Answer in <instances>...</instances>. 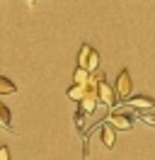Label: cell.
<instances>
[{
    "instance_id": "1",
    "label": "cell",
    "mask_w": 155,
    "mask_h": 160,
    "mask_svg": "<svg viewBox=\"0 0 155 160\" xmlns=\"http://www.w3.org/2000/svg\"><path fill=\"white\" fill-rule=\"evenodd\" d=\"M97 66H99V53H97L92 46L82 44L80 51H78V68H85L87 73H95Z\"/></svg>"
},
{
    "instance_id": "2",
    "label": "cell",
    "mask_w": 155,
    "mask_h": 160,
    "mask_svg": "<svg viewBox=\"0 0 155 160\" xmlns=\"http://www.w3.org/2000/svg\"><path fill=\"white\" fill-rule=\"evenodd\" d=\"M97 97H99V102H104L107 107H114L116 104V92H114V88L104 80L102 73H97Z\"/></svg>"
},
{
    "instance_id": "3",
    "label": "cell",
    "mask_w": 155,
    "mask_h": 160,
    "mask_svg": "<svg viewBox=\"0 0 155 160\" xmlns=\"http://www.w3.org/2000/svg\"><path fill=\"white\" fill-rule=\"evenodd\" d=\"M131 75H128V70H121L119 73V78H116V100H128V95H131Z\"/></svg>"
},
{
    "instance_id": "4",
    "label": "cell",
    "mask_w": 155,
    "mask_h": 160,
    "mask_svg": "<svg viewBox=\"0 0 155 160\" xmlns=\"http://www.w3.org/2000/svg\"><path fill=\"white\" fill-rule=\"evenodd\" d=\"M131 109H150L155 107V100L153 97H131V100H124Z\"/></svg>"
},
{
    "instance_id": "5",
    "label": "cell",
    "mask_w": 155,
    "mask_h": 160,
    "mask_svg": "<svg viewBox=\"0 0 155 160\" xmlns=\"http://www.w3.org/2000/svg\"><path fill=\"white\" fill-rule=\"evenodd\" d=\"M109 124H112L114 129H124V131L131 129V119H128L126 114H121V112H114V114L109 117Z\"/></svg>"
},
{
    "instance_id": "6",
    "label": "cell",
    "mask_w": 155,
    "mask_h": 160,
    "mask_svg": "<svg viewBox=\"0 0 155 160\" xmlns=\"http://www.w3.org/2000/svg\"><path fill=\"white\" fill-rule=\"evenodd\" d=\"M90 78H92V75H90ZM87 85H90V80H87V82H75V85L68 90V97H70V100H78V102H80V97H82V95L87 92Z\"/></svg>"
},
{
    "instance_id": "7",
    "label": "cell",
    "mask_w": 155,
    "mask_h": 160,
    "mask_svg": "<svg viewBox=\"0 0 155 160\" xmlns=\"http://www.w3.org/2000/svg\"><path fill=\"white\" fill-rule=\"evenodd\" d=\"M102 143H104L107 148L114 146V126H112V124H104V126H102Z\"/></svg>"
},
{
    "instance_id": "8",
    "label": "cell",
    "mask_w": 155,
    "mask_h": 160,
    "mask_svg": "<svg viewBox=\"0 0 155 160\" xmlns=\"http://www.w3.org/2000/svg\"><path fill=\"white\" fill-rule=\"evenodd\" d=\"M17 88H15V82H10L8 78H2L0 75V95H15Z\"/></svg>"
},
{
    "instance_id": "9",
    "label": "cell",
    "mask_w": 155,
    "mask_h": 160,
    "mask_svg": "<svg viewBox=\"0 0 155 160\" xmlns=\"http://www.w3.org/2000/svg\"><path fill=\"white\" fill-rule=\"evenodd\" d=\"M10 124H12V117H10V109L0 102V126H5V129H10Z\"/></svg>"
},
{
    "instance_id": "10",
    "label": "cell",
    "mask_w": 155,
    "mask_h": 160,
    "mask_svg": "<svg viewBox=\"0 0 155 160\" xmlns=\"http://www.w3.org/2000/svg\"><path fill=\"white\" fill-rule=\"evenodd\" d=\"M90 75H92V73H87L85 68H78V70H75V82H87V80H90Z\"/></svg>"
},
{
    "instance_id": "11",
    "label": "cell",
    "mask_w": 155,
    "mask_h": 160,
    "mask_svg": "<svg viewBox=\"0 0 155 160\" xmlns=\"http://www.w3.org/2000/svg\"><path fill=\"white\" fill-rule=\"evenodd\" d=\"M0 160H10V148L8 146H0Z\"/></svg>"
},
{
    "instance_id": "12",
    "label": "cell",
    "mask_w": 155,
    "mask_h": 160,
    "mask_svg": "<svg viewBox=\"0 0 155 160\" xmlns=\"http://www.w3.org/2000/svg\"><path fill=\"white\" fill-rule=\"evenodd\" d=\"M150 124H155V119H150Z\"/></svg>"
},
{
    "instance_id": "13",
    "label": "cell",
    "mask_w": 155,
    "mask_h": 160,
    "mask_svg": "<svg viewBox=\"0 0 155 160\" xmlns=\"http://www.w3.org/2000/svg\"><path fill=\"white\" fill-rule=\"evenodd\" d=\"M29 2H34V0H29Z\"/></svg>"
}]
</instances>
